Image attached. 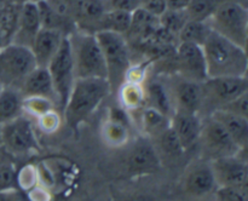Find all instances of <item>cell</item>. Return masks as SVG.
I'll return each instance as SVG.
<instances>
[{"label": "cell", "mask_w": 248, "mask_h": 201, "mask_svg": "<svg viewBox=\"0 0 248 201\" xmlns=\"http://www.w3.org/2000/svg\"><path fill=\"white\" fill-rule=\"evenodd\" d=\"M211 118L215 119L236 143L237 147L244 150L248 139V119L225 111L223 109H215L211 111Z\"/></svg>", "instance_id": "obj_20"}, {"label": "cell", "mask_w": 248, "mask_h": 201, "mask_svg": "<svg viewBox=\"0 0 248 201\" xmlns=\"http://www.w3.org/2000/svg\"><path fill=\"white\" fill-rule=\"evenodd\" d=\"M29 1H31V2H39V1H43V0H29Z\"/></svg>", "instance_id": "obj_46"}, {"label": "cell", "mask_w": 248, "mask_h": 201, "mask_svg": "<svg viewBox=\"0 0 248 201\" xmlns=\"http://www.w3.org/2000/svg\"><path fill=\"white\" fill-rule=\"evenodd\" d=\"M126 165L131 174L144 176L154 173L160 169V159L155 148L150 143L140 140L131 149Z\"/></svg>", "instance_id": "obj_17"}, {"label": "cell", "mask_w": 248, "mask_h": 201, "mask_svg": "<svg viewBox=\"0 0 248 201\" xmlns=\"http://www.w3.org/2000/svg\"><path fill=\"white\" fill-rule=\"evenodd\" d=\"M140 124L143 131L148 136L156 137L165 128L169 127L170 118L152 107L144 106L140 109Z\"/></svg>", "instance_id": "obj_25"}, {"label": "cell", "mask_w": 248, "mask_h": 201, "mask_svg": "<svg viewBox=\"0 0 248 201\" xmlns=\"http://www.w3.org/2000/svg\"><path fill=\"white\" fill-rule=\"evenodd\" d=\"M27 195H28L29 200L31 201H50L51 200V195L50 193H48V190L45 188V186H40V184H38V186H34L33 189L27 191Z\"/></svg>", "instance_id": "obj_41"}, {"label": "cell", "mask_w": 248, "mask_h": 201, "mask_svg": "<svg viewBox=\"0 0 248 201\" xmlns=\"http://www.w3.org/2000/svg\"><path fill=\"white\" fill-rule=\"evenodd\" d=\"M216 201H248L247 186H222L215 191Z\"/></svg>", "instance_id": "obj_34"}, {"label": "cell", "mask_w": 248, "mask_h": 201, "mask_svg": "<svg viewBox=\"0 0 248 201\" xmlns=\"http://www.w3.org/2000/svg\"><path fill=\"white\" fill-rule=\"evenodd\" d=\"M145 90V106L152 107L162 114L171 118L174 111L173 101H172L171 91L167 85L160 80H153L144 85Z\"/></svg>", "instance_id": "obj_21"}, {"label": "cell", "mask_w": 248, "mask_h": 201, "mask_svg": "<svg viewBox=\"0 0 248 201\" xmlns=\"http://www.w3.org/2000/svg\"><path fill=\"white\" fill-rule=\"evenodd\" d=\"M157 139H159V144L161 147V149L166 153L170 156H179V155L183 154L186 150H184L183 145H182L181 140L177 137L176 132L172 130L171 126H169L167 128H165L159 136H156Z\"/></svg>", "instance_id": "obj_32"}, {"label": "cell", "mask_w": 248, "mask_h": 201, "mask_svg": "<svg viewBox=\"0 0 248 201\" xmlns=\"http://www.w3.org/2000/svg\"><path fill=\"white\" fill-rule=\"evenodd\" d=\"M23 113V96L19 90L12 87H1L0 90V126Z\"/></svg>", "instance_id": "obj_22"}, {"label": "cell", "mask_w": 248, "mask_h": 201, "mask_svg": "<svg viewBox=\"0 0 248 201\" xmlns=\"http://www.w3.org/2000/svg\"><path fill=\"white\" fill-rule=\"evenodd\" d=\"M170 126L176 132L184 150H188L199 142L202 120L199 113L174 109L170 118Z\"/></svg>", "instance_id": "obj_15"}, {"label": "cell", "mask_w": 248, "mask_h": 201, "mask_svg": "<svg viewBox=\"0 0 248 201\" xmlns=\"http://www.w3.org/2000/svg\"><path fill=\"white\" fill-rule=\"evenodd\" d=\"M0 139L5 152L14 156L27 155L39 149V143L31 120L18 116L0 126Z\"/></svg>", "instance_id": "obj_8"}, {"label": "cell", "mask_w": 248, "mask_h": 201, "mask_svg": "<svg viewBox=\"0 0 248 201\" xmlns=\"http://www.w3.org/2000/svg\"><path fill=\"white\" fill-rule=\"evenodd\" d=\"M52 109H55V102L52 99L40 96L23 97V113L33 118H39Z\"/></svg>", "instance_id": "obj_31"}, {"label": "cell", "mask_w": 248, "mask_h": 201, "mask_svg": "<svg viewBox=\"0 0 248 201\" xmlns=\"http://www.w3.org/2000/svg\"><path fill=\"white\" fill-rule=\"evenodd\" d=\"M189 21L186 10H170L167 9L161 16L159 17V23L162 28L169 31L170 33L178 36L179 31L184 27V24Z\"/></svg>", "instance_id": "obj_30"}, {"label": "cell", "mask_w": 248, "mask_h": 201, "mask_svg": "<svg viewBox=\"0 0 248 201\" xmlns=\"http://www.w3.org/2000/svg\"><path fill=\"white\" fill-rule=\"evenodd\" d=\"M172 57L179 77L200 84L208 79L202 46L178 43Z\"/></svg>", "instance_id": "obj_10"}, {"label": "cell", "mask_w": 248, "mask_h": 201, "mask_svg": "<svg viewBox=\"0 0 248 201\" xmlns=\"http://www.w3.org/2000/svg\"><path fill=\"white\" fill-rule=\"evenodd\" d=\"M116 91L120 107L126 111L140 110L145 106L144 85L124 81Z\"/></svg>", "instance_id": "obj_23"}, {"label": "cell", "mask_w": 248, "mask_h": 201, "mask_svg": "<svg viewBox=\"0 0 248 201\" xmlns=\"http://www.w3.org/2000/svg\"><path fill=\"white\" fill-rule=\"evenodd\" d=\"M17 167L9 153H0V191L17 188Z\"/></svg>", "instance_id": "obj_29"}, {"label": "cell", "mask_w": 248, "mask_h": 201, "mask_svg": "<svg viewBox=\"0 0 248 201\" xmlns=\"http://www.w3.org/2000/svg\"><path fill=\"white\" fill-rule=\"evenodd\" d=\"M174 109L200 114L203 108V93L200 82L179 77L170 86Z\"/></svg>", "instance_id": "obj_13"}, {"label": "cell", "mask_w": 248, "mask_h": 201, "mask_svg": "<svg viewBox=\"0 0 248 201\" xmlns=\"http://www.w3.org/2000/svg\"><path fill=\"white\" fill-rule=\"evenodd\" d=\"M217 188L247 186V161L239 154L227 155L210 160Z\"/></svg>", "instance_id": "obj_12"}, {"label": "cell", "mask_w": 248, "mask_h": 201, "mask_svg": "<svg viewBox=\"0 0 248 201\" xmlns=\"http://www.w3.org/2000/svg\"><path fill=\"white\" fill-rule=\"evenodd\" d=\"M211 31H212V29H211L208 22L189 19L184 24L182 31H179L178 41L179 43H190L199 46H202L205 44V41L207 40Z\"/></svg>", "instance_id": "obj_27"}, {"label": "cell", "mask_w": 248, "mask_h": 201, "mask_svg": "<svg viewBox=\"0 0 248 201\" xmlns=\"http://www.w3.org/2000/svg\"><path fill=\"white\" fill-rule=\"evenodd\" d=\"M19 92L23 97L40 96L56 102L52 79H51V75L46 67H38L36 65L22 82Z\"/></svg>", "instance_id": "obj_19"}, {"label": "cell", "mask_w": 248, "mask_h": 201, "mask_svg": "<svg viewBox=\"0 0 248 201\" xmlns=\"http://www.w3.org/2000/svg\"><path fill=\"white\" fill-rule=\"evenodd\" d=\"M99 44L104 61H106L108 81L111 90H118V87L125 80V74L131 62V51L125 35L113 33V31H101L94 33Z\"/></svg>", "instance_id": "obj_4"}, {"label": "cell", "mask_w": 248, "mask_h": 201, "mask_svg": "<svg viewBox=\"0 0 248 201\" xmlns=\"http://www.w3.org/2000/svg\"><path fill=\"white\" fill-rule=\"evenodd\" d=\"M140 7L157 18L167 10L166 0H140Z\"/></svg>", "instance_id": "obj_39"}, {"label": "cell", "mask_w": 248, "mask_h": 201, "mask_svg": "<svg viewBox=\"0 0 248 201\" xmlns=\"http://www.w3.org/2000/svg\"><path fill=\"white\" fill-rule=\"evenodd\" d=\"M36 67L31 50L10 43L0 48V86L19 90L27 75Z\"/></svg>", "instance_id": "obj_6"}, {"label": "cell", "mask_w": 248, "mask_h": 201, "mask_svg": "<svg viewBox=\"0 0 248 201\" xmlns=\"http://www.w3.org/2000/svg\"><path fill=\"white\" fill-rule=\"evenodd\" d=\"M101 136L110 147H123L130 139V126L107 118L101 126Z\"/></svg>", "instance_id": "obj_24"}, {"label": "cell", "mask_w": 248, "mask_h": 201, "mask_svg": "<svg viewBox=\"0 0 248 201\" xmlns=\"http://www.w3.org/2000/svg\"><path fill=\"white\" fill-rule=\"evenodd\" d=\"M208 77H247L246 48L211 31L202 45Z\"/></svg>", "instance_id": "obj_2"}, {"label": "cell", "mask_w": 248, "mask_h": 201, "mask_svg": "<svg viewBox=\"0 0 248 201\" xmlns=\"http://www.w3.org/2000/svg\"><path fill=\"white\" fill-rule=\"evenodd\" d=\"M7 1H9L10 4H12V5H17V6H21V5L26 4V2L29 1V0H7Z\"/></svg>", "instance_id": "obj_44"}, {"label": "cell", "mask_w": 248, "mask_h": 201, "mask_svg": "<svg viewBox=\"0 0 248 201\" xmlns=\"http://www.w3.org/2000/svg\"><path fill=\"white\" fill-rule=\"evenodd\" d=\"M72 47L74 73L77 79L103 77L108 79L106 61L94 34L74 31L68 35Z\"/></svg>", "instance_id": "obj_3"}, {"label": "cell", "mask_w": 248, "mask_h": 201, "mask_svg": "<svg viewBox=\"0 0 248 201\" xmlns=\"http://www.w3.org/2000/svg\"><path fill=\"white\" fill-rule=\"evenodd\" d=\"M199 142L202 145L206 155L210 156V160L239 154L241 152L227 131L211 116L206 121H202Z\"/></svg>", "instance_id": "obj_11"}, {"label": "cell", "mask_w": 248, "mask_h": 201, "mask_svg": "<svg viewBox=\"0 0 248 201\" xmlns=\"http://www.w3.org/2000/svg\"><path fill=\"white\" fill-rule=\"evenodd\" d=\"M36 124L43 132L53 133L60 128L61 124H62V118L55 109H52V110L36 118Z\"/></svg>", "instance_id": "obj_35"}, {"label": "cell", "mask_w": 248, "mask_h": 201, "mask_svg": "<svg viewBox=\"0 0 248 201\" xmlns=\"http://www.w3.org/2000/svg\"><path fill=\"white\" fill-rule=\"evenodd\" d=\"M211 29L232 43L246 48L248 39V7L223 1L208 19Z\"/></svg>", "instance_id": "obj_5"}, {"label": "cell", "mask_w": 248, "mask_h": 201, "mask_svg": "<svg viewBox=\"0 0 248 201\" xmlns=\"http://www.w3.org/2000/svg\"><path fill=\"white\" fill-rule=\"evenodd\" d=\"M46 68H47L51 79H52L56 102L63 109L68 97H69L70 91H72L75 79H77L74 73L72 47H70V41L68 35L63 38L60 48Z\"/></svg>", "instance_id": "obj_7"}, {"label": "cell", "mask_w": 248, "mask_h": 201, "mask_svg": "<svg viewBox=\"0 0 248 201\" xmlns=\"http://www.w3.org/2000/svg\"><path fill=\"white\" fill-rule=\"evenodd\" d=\"M41 24L36 2L27 1L19 6L17 26L12 35L11 43L31 48L34 38L40 31Z\"/></svg>", "instance_id": "obj_16"}, {"label": "cell", "mask_w": 248, "mask_h": 201, "mask_svg": "<svg viewBox=\"0 0 248 201\" xmlns=\"http://www.w3.org/2000/svg\"><path fill=\"white\" fill-rule=\"evenodd\" d=\"M148 68H149V63L148 62L135 63V64L132 63L127 69V72H126L124 81L144 85L145 80H147Z\"/></svg>", "instance_id": "obj_36"}, {"label": "cell", "mask_w": 248, "mask_h": 201, "mask_svg": "<svg viewBox=\"0 0 248 201\" xmlns=\"http://www.w3.org/2000/svg\"><path fill=\"white\" fill-rule=\"evenodd\" d=\"M184 190L193 198H205L217 190L210 161H198L190 165L184 177Z\"/></svg>", "instance_id": "obj_14"}, {"label": "cell", "mask_w": 248, "mask_h": 201, "mask_svg": "<svg viewBox=\"0 0 248 201\" xmlns=\"http://www.w3.org/2000/svg\"><path fill=\"white\" fill-rule=\"evenodd\" d=\"M218 109H223V110L229 111V113L235 114V115L248 119V92L236 97L232 101L228 102L227 104H224V106Z\"/></svg>", "instance_id": "obj_37"}, {"label": "cell", "mask_w": 248, "mask_h": 201, "mask_svg": "<svg viewBox=\"0 0 248 201\" xmlns=\"http://www.w3.org/2000/svg\"><path fill=\"white\" fill-rule=\"evenodd\" d=\"M107 11H124L132 14L140 7V0H103Z\"/></svg>", "instance_id": "obj_38"}, {"label": "cell", "mask_w": 248, "mask_h": 201, "mask_svg": "<svg viewBox=\"0 0 248 201\" xmlns=\"http://www.w3.org/2000/svg\"><path fill=\"white\" fill-rule=\"evenodd\" d=\"M224 0H190L186 7V15L193 21L208 22L216 10Z\"/></svg>", "instance_id": "obj_28"}, {"label": "cell", "mask_w": 248, "mask_h": 201, "mask_svg": "<svg viewBox=\"0 0 248 201\" xmlns=\"http://www.w3.org/2000/svg\"><path fill=\"white\" fill-rule=\"evenodd\" d=\"M224 1H232V2H236V4L242 5V6L248 7V0H224Z\"/></svg>", "instance_id": "obj_45"}, {"label": "cell", "mask_w": 248, "mask_h": 201, "mask_svg": "<svg viewBox=\"0 0 248 201\" xmlns=\"http://www.w3.org/2000/svg\"><path fill=\"white\" fill-rule=\"evenodd\" d=\"M0 201H31L26 191L19 188H12L9 190L0 191Z\"/></svg>", "instance_id": "obj_40"}, {"label": "cell", "mask_w": 248, "mask_h": 201, "mask_svg": "<svg viewBox=\"0 0 248 201\" xmlns=\"http://www.w3.org/2000/svg\"><path fill=\"white\" fill-rule=\"evenodd\" d=\"M121 201H157V200L154 198H149V196L138 195V196H132V198H128V199H124V200Z\"/></svg>", "instance_id": "obj_43"}, {"label": "cell", "mask_w": 248, "mask_h": 201, "mask_svg": "<svg viewBox=\"0 0 248 201\" xmlns=\"http://www.w3.org/2000/svg\"><path fill=\"white\" fill-rule=\"evenodd\" d=\"M39 170L34 165H27L22 167L19 171H17L16 183L17 188L23 191H29L39 184Z\"/></svg>", "instance_id": "obj_33"}, {"label": "cell", "mask_w": 248, "mask_h": 201, "mask_svg": "<svg viewBox=\"0 0 248 201\" xmlns=\"http://www.w3.org/2000/svg\"><path fill=\"white\" fill-rule=\"evenodd\" d=\"M64 34L56 29L40 28L31 46V53L38 67H47L50 61L60 48Z\"/></svg>", "instance_id": "obj_18"}, {"label": "cell", "mask_w": 248, "mask_h": 201, "mask_svg": "<svg viewBox=\"0 0 248 201\" xmlns=\"http://www.w3.org/2000/svg\"><path fill=\"white\" fill-rule=\"evenodd\" d=\"M131 21H132V14L124 11H106L99 21L98 31H113L126 36L130 31Z\"/></svg>", "instance_id": "obj_26"}, {"label": "cell", "mask_w": 248, "mask_h": 201, "mask_svg": "<svg viewBox=\"0 0 248 201\" xmlns=\"http://www.w3.org/2000/svg\"><path fill=\"white\" fill-rule=\"evenodd\" d=\"M110 91L108 79H75L69 97L63 107V118L67 125L73 130H77L97 110Z\"/></svg>", "instance_id": "obj_1"}, {"label": "cell", "mask_w": 248, "mask_h": 201, "mask_svg": "<svg viewBox=\"0 0 248 201\" xmlns=\"http://www.w3.org/2000/svg\"><path fill=\"white\" fill-rule=\"evenodd\" d=\"M201 86L203 106L211 104L213 108L218 109L228 102L248 92V80L247 77H208L201 84Z\"/></svg>", "instance_id": "obj_9"}, {"label": "cell", "mask_w": 248, "mask_h": 201, "mask_svg": "<svg viewBox=\"0 0 248 201\" xmlns=\"http://www.w3.org/2000/svg\"><path fill=\"white\" fill-rule=\"evenodd\" d=\"M190 0H166L167 9L170 10H186Z\"/></svg>", "instance_id": "obj_42"}]
</instances>
